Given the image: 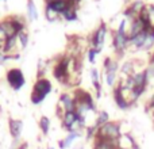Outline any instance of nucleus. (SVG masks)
I'll return each instance as SVG.
<instances>
[{
	"instance_id": "obj_1",
	"label": "nucleus",
	"mask_w": 154,
	"mask_h": 149,
	"mask_svg": "<svg viewBox=\"0 0 154 149\" xmlns=\"http://www.w3.org/2000/svg\"><path fill=\"white\" fill-rule=\"evenodd\" d=\"M51 91V83L49 80L43 79V77H38L37 83L34 84V88H32V92H31V103L32 104H41L45 98L50 94Z\"/></svg>"
},
{
	"instance_id": "obj_2",
	"label": "nucleus",
	"mask_w": 154,
	"mask_h": 149,
	"mask_svg": "<svg viewBox=\"0 0 154 149\" xmlns=\"http://www.w3.org/2000/svg\"><path fill=\"white\" fill-rule=\"evenodd\" d=\"M122 137V130H120L119 122H107L106 125L97 128L95 138L101 140H111V141H118Z\"/></svg>"
},
{
	"instance_id": "obj_3",
	"label": "nucleus",
	"mask_w": 154,
	"mask_h": 149,
	"mask_svg": "<svg viewBox=\"0 0 154 149\" xmlns=\"http://www.w3.org/2000/svg\"><path fill=\"white\" fill-rule=\"evenodd\" d=\"M126 23L127 21L123 19L119 23L118 30L114 33V38H112V43H114V48L116 50V53H123L125 49L127 48V45L130 43V37H128V33L126 31Z\"/></svg>"
},
{
	"instance_id": "obj_4",
	"label": "nucleus",
	"mask_w": 154,
	"mask_h": 149,
	"mask_svg": "<svg viewBox=\"0 0 154 149\" xmlns=\"http://www.w3.org/2000/svg\"><path fill=\"white\" fill-rule=\"evenodd\" d=\"M7 81L14 91H19L24 85V74L19 68H12L7 72Z\"/></svg>"
},
{
	"instance_id": "obj_5",
	"label": "nucleus",
	"mask_w": 154,
	"mask_h": 149,
	"mask_svg": "<svg viewBox=\"0 0 154 149\" xmlns=\"http://www.w3.org/2000/svg\"><path fill=\"white\" fill-rule=\"evenodd\" d=\"M106 35H107V26L106 24H100L96 29V31L92 35V48L95 49L97 53H100L101 49L104 46V41H106Z\"/></svg>"
},
{
	"instance_id": "obj_6",
	"label": "nucleus",
	"mask_w": 154,
	"mask_h": 149,
	"mask_svg": "<svg viewBox=\"0 0 154 149\" xmlns=\"http://www.w3.org/2000/svg\"><path fill=\"white\" fill-rule=\"evenodd\" d=\"M73 98H75L76 103L84 104V106H87L88 109L91 110V111H96L95 100H93L92 95H91L89 92H87V91H84V90H76Z\"/></svg>"
},
{
	"instance_id": "obj_7",
	"label": "nucleus",
	"mask_w": 154,
	"mask_h": 149,
	"mask_svg": "<svg viewBox=\"0 0 154 149\" xmlns=\"http://www.w3.org/2000/svg\"><path fill=\"white\" fill-rule=\"evenodd\" d=\"M104 69H106V81L109 87L115 84L116 80V71H118V62L112 59H106L104 61Z\"/></svg>"
},
{
	"instance_id": "obj_8",
	"label": "nucleus",
	"mask_w": 154,
	"mask_h": 149,
	"mask_svg": "<svg viewBox=\"0 0 154 149\" xmlns=\"http://www.w3.org/2000/svg\"><path fill=\"white\" fill-rule=\"evenodd\" d=\"M61 111H62V115L66 111H76V100L72 95H69V94H62V95L60 96L58 114H61Z\"/></svg>"
},
{
	"instance_id": "obj_9",
	"label": "nucleus",
	"mask_w": 154,
	"mask_h": 149,
	"mask_svg": "<svg viewBox=\"0 0 154 149\" xmlns=\"http://www.w3.org/2000/svg\"><path fill=\"white\" fill-rule=\"evenodd\" d=\"M8 129H10V134L14 140H19L23 130V121L22 119H8Z\"/></svg>"
},
{
	"instance_id": "obj_10",
	"label": "nucleus",
	"mask_w": 154,
	"mask_h": 149,
	"mask_svg": "<svg viewBox=\"0 0 154 149\" xmlns=\"http://www.w3.org/2000/svg\"><path fill=\"white\" fill-rule=\"evenodd\" d=\"M69 5L70 3L65 2V0H46V7H49L57 14H61V15L68 10Z\"/></svg>"
},
{
	"instance_id": "obj_11",
	"label": "nucleus",
	"mask_w": 154,
	"mask_h": 149,
	"mask_svg": "<svg viewBox=\"0 0 154 149\" xmlns=\"http://www.w3.org/2000/svg\"><path fill=\"white\" fill-rule=\"evenodd\" d=\"M114 100H115L116 106L119 107L120 110H127V109H130V107H131V104L128 103V102L126 100V98L123 96L122 90H120L119 85L114 88Z\"/></svg>"
},
{
	"instance_id": "obj_12",
	"label": "nucleus",
	"mask_w": 154,
	"mask_h": 149,
	"mask_svg": "<svg viewBox=\"0 0 154 149\" xmlns=\"http://www.w3.org/2000/svg\"><path fill=\"white\" fill-rule=\"evenodd\" d=\"M93 149H119V144L118 141H111V140L95 138Z\"/></svg>"
},
{
	"instance_id": "obj_13",
	"label": "nucleus",
	"mask_w": 154,
	"mask_h": 149,
	"mask_svg": "<svg viewBox=\"0 0 154 149\" xmlns=\"http://www.w3.org/2000/svg\"><path fill=\"white\" fill-rule=\"evenodd\" d=\"M146 29V24L141 21L139 18H135L134 21H131V26H130V31H128V37H134V35L139 34V33L145 31Z\"/></svg>"
},
{
	"instance_id": "obj_14",
	"label": "nucleus",
	"mask_w": 154,
	"mask_h": 149,
	"mask_svg": "<svg viewBox=\"0 0 154 149\" xmlns=\"http://www.w3.org/2000/svg\"><path fill=\"white\" fill-rule=\"evenodd\" d=\"M79 137H81V132H70L69 134H68L66 137H65L64 140H61V141L58 142V145H60V148L61 149H66V148H69L70 145L73 144V142L76 141Z\"/></svg>"
},
{
	"instance_id": "obj_15",
	"label": "nucleus",
	"mask_w": 154,
	"mask_h": 149,
	"mask_svg": "<svg viewBox=\"0 0 154 149\" xmlns=\"http://www.w3.org/2000/svg\"><path fill=\"white\" fill-rule=\"evenodd\" d=\"M146 37H147V30H145V31L139 33V34L134 35V37H130V43L133 46H135L137 49H142L145 45V41H146Z\"/></svg>"
},
{
	"instance_id": "obj_16",
	"label": "nucleus",
	"mask_w": 154,
	"mask_h": 149,
	"mask_svg": "<svg viewBox=\"0 0 154 149\" xmlns=\"http://www.w3.org/2000/svg\"><path fill=\"white\" fill-rule=\"evenodd\" d=\"M18 45V35L16 37H11V38H7L4 43H3V53H10L14 52V49L16 48Z\"/></svg>"
},
{
	"instance_id": "obj_17",
	"label": "nucleus",
	"mask_w": 154,
	"mask_h": 149,
	"mask_svg": "<svg viewBox=\"0 0 154 149\" xmlns=\"http://www.w3.org/2000/svg\"><path fill=\"white\" fill-rule=\"evenodd\" d=\"M107 122H109V115L107 111H100L97 114V117H96V121H95V126L96 128H100V126L106 125Z\"/></svg>"
},
{
	"instance_id": "obj_18",
	"label": "nucleus",
	"mask_w": 154,
	"mask_h": 149,
	"mask_svg": "<svg viewBox=\"0 0 154 149\" xmlns=\"http://www.w3.org/2000/svg\"><path fill=\"white\" fill-rule=\"evenodd\" d=\"M91 79H92L93 87L96 88V92H97V98L100 96V91H101V85H100V80H99V72L97 69H91Z\"/></svg>"
},
{
	"instance_id": "obj_19",
	"label": "nucleus",
	"mask_w": 154,
	"mask_h": 149,
	"mask_svg": "<svg viewBox=\"0 0 154 149\" xmlns=\"http://www.w3.org/2000/svg\"><path fill=\"white\" fill-rule=\"evenodd\" d=\"M62 16H64V18L66 19V21H69V22L76 21V19H77V11H76V5L70 3V5H69V7H68V10L65 11L64 14H62Z\"/></svg>"
},
{
	"instance_id": "obj_20",
	"label": "nucleus",
	"mask_w": 154,
	"mask_h": 149,
	"mask_svg": "<svg viewBox=\"0 0 154 149\" xmlns=\"http://www.w3.org/2000/svg\"><path fill=\"white\" fill-rule=\"evenodd\" d=\"M27 15H29L30 21H35V19L38 18V11H37V7H35L32 0L27 2Z\"/></svg>"
},
{
	"instance_id": "obj_21",
	"label": "nucleus",
	"mask_w": 154,
	"mask_h": 149,
	"mask_svg": "<svg viewBox=\"0 0 154 149\" xmlns=\"http://www.w3.org/2000/svg\"><path fill=\"white\" fill-rule=\"evenodd\" d=\"M39 129L43 136H46L49 133V130H50V119L48 117H45V115L41 117V119H39Z\"/></svg>"
},
{
	"instance_id": "obj_22",
	"label": "nucleus",
	"mask_w": 154,
	"mask_h": 149,
	"mask_svg": "<svg viewBox=\"0 0 154 149\" xmlns=\"http://www.w3.org/2000/svg\"><path fill=\"white\" fill-rule=\"evenodd\" d=\"M145 7H146V4H145L143 2H141V0H137V2L131 3V4H130V7H128V8H130V10L133 11V12L137 16H138L139 14L142 12V10H143Z\"/></svg>"
},
{
	"instance_id": "obj_23",
	"label": "nucleus",
	"mask_w": 154,
	"mask_h": 149,
	"mask_svg": "<svg viewBox=\"0 0 154 149\" xmlns=\"http://www.w3.org/2000/svg\"><path fill=\"white\" fill-rule=\"evenodd\" d=\"M154 46V30H147V37L145 41V45L142 48V50H149Z\"/></svg>"
},
{
	"instance_id": "obj_24",
	"label": "nucleus",
	"mask_w": 154,
	"mask_h": 149,
	"mask_svg": "<svg viewBox=\"0 0 154 149\" xmlns=\"http://www.w3.org/2000/svg\"><path fill=\"white\" fill-rule=\"evenodd\" d=\"M146 10H147V14H149V26H147V30H154V4H147Z\"/></svg>"
},
{
	"instance_id": "obj_25",
	"label": "nucleus",
	"mask_w": 154,
	"mask_h": 149,
	"mask_svg": "<svg viewBox=\"0 0 154 149\" xmlns=\"http://www.w3.org/2000/svg\"><path fill=\"white\" fill-rule=\"evenodd\" d=\"M18 41L20 42V48L23 49V48H26L27 42H29V37H27V34L24 31H22L18 34Z\"/></svg>"
},
{
	"instance_id": "obj_26",
	"label": "nucleus",
	"mask_w": 154,
	"mask_h": 149,
	"mask_svg": "<svg viewBox=\"0 0 154 149\" xmlns=\"http://www.w3.org/2000/svg\"><path fill=\"white\" fill-rule=\"evenodd\" d=\"M57 15H58L57 12H54L53 10H50L49 7H46V18H48L49 21H56V19H57Z\"/></svg>"
},
{
	"instance_id": "obj_27",
	"label": "nucleus",
	"mask_w": 154,
	"mask_h": 149,
	"mask_svg": "<svg viewBox=\"0 0 154 149\" xmlns=\"http://www.w3.org/2000/svg\"><path fill=\"white\" fill-rule=\"evenodd\" d=\"M27 148V144L26 142H22L19 140H14V144H12V148L11 149H26Z\"/></svg>"
},
{
	"instance_id": "obj_28",
	"label": "nucleus",
	"mask_w": 154,
	"mask_h": 149,
	"mask_svg": "<svg viewBox=\"0 0 154 149\" xmlns=\"http://www.w3.org/2000/svg\"><path fill=\"white\" fill-rule=\"evenodd\" d=\"M147 73H149V76H154V57L152 56V59H150L149 61V67L146 68Z\"/></svg>"
},
{
	"instance_id": "obj_29",
	"label": "nucleus",
	"mask_w": 154,
	"mask_h": 149,
	"mask_svg": "<svg viewBox=\"0 0 154 149\" xmlns=\"http://www.w3.org/2000/svg\"><path fill=\"white\" fill-rule=\"evenodd\" d=\"M96 54H97V52H96L93 48H91L89 50H88V60H89L91 62H95V57H96Z\"/></svg>"
},
{
	"instance_id": "obj_30",
	"label": "nucleus",
	"mask_w": 154,
	"mask_h": 149,
	"mask_svg": "<svg viewBox=\"0 0 154 149\" xmlns=\"http://www.w3.org/2000/svg\"><path fill=\"white\" fill-rule=\"evenodd\" d=\"M7 38H8V37L5 35V33L3 31L2 29H0V43H4L5 41H7Z\"/></svg>"
},
{
	"instance_id": "obj_31",
	"label": "nucleus",
	"mask_w": 154,
	"mask_h": 149,
	"mask_svg": "<svg viewBox=\"0 0 154 149\" xmlns=\"http://www.w3.org/2000/svg\"><path fill=\"white\" fill-rule=\"evenodd\" d=\"M12 57H14V56H11V54H10V56H5V54L3 53V52H0V62H4L5 60L12 59Z\"/></svg>"
},
{
	"instance_id": "obj_32",
	"label": "nucleus",
	"mask_w": 154,
	"mask_h": 149,
	"mask_svg": "<svg viewBox=\"0 0 154 149\" xmlns=\"http://www.w3.org/2000/svg\"><path fill=\"white\" fill-rule=\"evenodd\" d=\"M65 2H69V3H72V4H79L80 3V0H65Z\"/></svg>"
},
{
	"instance_id": "obj_33",
	"label": "nucleus",
	"mask_w": 154,
	"mask_h": 149,
	"mask_svg": "<svg viewBox=\"0 0 154 149\" xmlns=\"http://www.w3.org/2000/svg\"><path fill=\"white\" fill-rule=\"evenodd\" d=\"M149 106L152 107V109L154 110V95H153V98H152V100H150V103H149Z\"/></svg>"
},
{
	"instance_id": "obj_34",
	"label": "nucleus",
	"mask_w": 154,
	"mask_h": 149,
	"mask_svg": "<svg viewBox=\"0 0 154 149\" xmlns=\"http://www.w3.org/2000/svg\"><path fill=\"white\" fill-rule=\"evenodd\" d=\"M153 118H154V113H153Z\"/></svg>"
},
{
	"instance_id": "obj_35",
	"label": "nucleus",
	"mask_w": 154,
	"mask_h": 149,
	"mask_svg": "<svg viewBox=\"0 0 154 149\" xmlns=\"http://www.w3.org/2000/svg\"><path fill=\"white\" fill-rule=\"evenodd\" d=\"M49 149H53V148H49Z\"/></svg>"
},
{
	"instance_id": "obj_36",
	"label": "nucleus",
	"mask_w": 154,
	"mask_h": 149,
	"mask_svg": "<svg viewBox=\"0 0 154 149\" xmlns=\"http://www.w3.org/2000/svg\"><path fill=\"white\" fill-rule=\"evenodd\" d=\"M153 57H154V53H153Z\"/></svg>"
}]
</instances>
